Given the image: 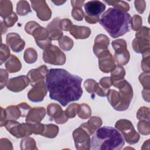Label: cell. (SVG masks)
<instances>
[{"instance_id":"6da1fadb","label":"cell","mask_w":150,"mask_h":150,"mask_svg":"<svg viewBox=\"0 0 150 150\" xmlns=\"http://www.w3.org/2000/svg\"><path fill=\"white\" fill-rule=\"evenodd\" d=\"M82 78L63 69H51L46 77V85L50 99L63 107L78 101L81 97Z\"/></svg>"},{"instance_id":"7a4b0ae2","label":"cell","mask_w":150,"mask_h":150,"mask_svg":"<svg viewBox=\"0 0 150 150\" xmlns=\"http://www.w3.org/2000/svg\"><path fill=\"white\" fill-rule=\"evenodd\" d=\"M100 24L113 38L123 36L132 28V18L120 9L110 8L102 14Z\"/></svg>"},{"instance_id":"3957f363","label":"cell","mask_w":150,"mask_h":150,"mask_svg":"<svg viewBox=\"0 0 150 150\" xmlns=\"http://www.w3.org/2000/svg\"><path fill=\"white\" fill-rule=\"evenodd\" d=\"M125 144L121 132L115 128L104 126L98 128L90 141L91 150H120Z\"/></svg>"},{"instance_id":"277c9868","label":"cell","mask_w":150,"mask_h":150,"mask_svg":"<svg viewBox=\"0 0 150 150\" xmlns=\"http://www.w3.org/2000/svg\"><path fill=\"white\" fill-rule=\"evenodd\" d=\"M116 87L119 89V92L109 90L107 94V100L115 110L124 111L128 108L133 97L132 87L126 80H123Z\"/></svg>"},{"instance_id":"5b68a950","label":"cell","mask_w":150,"mask_h":150,"mask_svg":"<svg viewBox=\"0 0 150 150\" xmlns=\"http://www.w3.org/2000/svg\"><path fill=\"white\" fill-rule=\"evenodd\" d=\"M86 14L85 20L89 23L94 24L99 21L100 15L105 11V5L100 1H90L84 5Z\"/></svg>"},{"instance_id":"8992f818","label":"cell","mask_w":150,"mask_h":150,"mask_svg":"<svg viewBox=\"0 0 150 150\" xmlns=\"http://www.w3.org/2000/svg\"><path fill=\"white\" fill-rule=\"evenodd\" d=\"M4 126L12 135L16 138H22L30 135L33 132V124L32 123L20 124L15 120L6 121Z\"/></svg>"},{"instance_id":"52a82bcc","label":"cell","mask_w":150,"mask_h":150,"mask_svg":"<svg viewBox=\"0 0 150 150\" xmlns=\"http://www.w3.org/2000/svg\"><path fill=\"white\" fill-rule=\"evenodd\" d=\"M115 128L120 131L125 141L129 144H135L139 139V135L135 131L131 122L128 120H120L115 123Z\"/></svg>"},{"instance_id":"ba28073f","label":"cell","mask_w":150,"mask_h":150,"mask_svg":"<svg viewBox=\"0 0 150 150\" xmlns=\"http://www.w3.org/2000/svg\"><path fill=\"white\" fill-rule=\"evenodd\" d=\"M149 28L143 26L135 33L136 38L132 42V47L135 52L146 53L149 52Z\"/></svg>"},{"instance_id":"9c48e42d","label":"cell","mask_w":150,"mask_h":150,"mask_svg":"<svg viewBox=\"0 0 150 150\" xmlns=\"http://www.w3.org/2000/svg\"><path fill=\"white\" fill-rule=\"evenodd\" d=\"M45 62L54 64L62 65L66 62V56L56 46L50 45L45 49L43 53Z\"/></svg>"},{"instance_id":"30bf717a","label":"cell","mask_w":150,"mask_h":150,"mask_svg":"<svg viewBox=\"0 0 150 150\" xmlns=\"http://www.w3.org/2000/svg\"><path fill=\"white\" fill-rule=\"evenodd\" d=\"M112 46L115 51V61L120 66L125 65L129 62L130 55L127 48V43L124 39H117L112 42Z\"/></svg>"},{"instance_id":"8fae6325","label":"cell","mask_w":150,"mask_h":150,"mask_svg":"<svg viewBox=\"0 0 150 150\" xmlns=\"http://www.w3.org/2000/svg\"><path fill=\"white\" fill-rule=\"evenodd\" d=\"M32 86V88L28 93L29 100L35 103L43 101L47 91L44 80L39 81Z\"/></svg>"},{"instance_id":"7c38bea8","label":"cell","mask_w":150,"mask_h":150,"mask_svg":"<svg viewBox=\"0 0 150 150\" xmlns=\"http://www.w3.org/2000/svg\"><path fill=\"white\" fill-rule=\"evenodd\" d=\"M32 35L35 38L37 45L42 49H46L50 45L51 39L49 37V33L46 28L40 26L36 28L32 32Z\"/></svg>"},{"instance_id":"4fadbf2b","label":"cell","mask_w":150,"mask_h":150,"mask_svg":"<svg viewBox=\"0 0 150 150\" xmlns=\"http://www.w3.org/2000/svg\"><path fill=\"white\" fill-rule=\"evenodd\" d=\"M32 7L36 12L37 16L41 21H48L52 16V11L45 1H30Z\"/></svg>"},{"instance_id":"5bb4252c","label":"cell","mask_w":150,"mask_h":150,"mask_svg":"<svg viewBox=\"0 0 150 150\" xmlns=\"http://www.w3.org/2000/svg\"><path fill=\"white\" fill-rule=\"evenodd\" d=\"M48 115L52 118L57 124H62L66 122L68 117L63 111L60 106L56 104H50L48 105L47 109Z\"/></svg>"},{"instance_id":"9a60e30c","label":"cell","mask_w":150,"mask_h":150,"mask_svg":"<svg viewBox=\"0 0 150 150\" xmlns=\"http://www.w3.org/2000/svg\"><path fill=\"white\" fill-rule=\"evenodd\" d=\"M29 82L28 76L21 75L10 79L6 84V87L13 92H19L24 90L29 85Z\"/></svg>"},{"instance_id":"2e32d148","label":"cell","mask_w":150,"mask_h":150,"mask_svg":"<svg viewBox=\"0 0 150 150\" xmlns=\"http://www.w3.org/2000/svg\"><path fill=\"white\" fill-rule=\"evenodd\" d=\"M100 69L104 73L111 71L115 66L114 59L108 50L104 52L98 57Z\"/></svg>"},{"instance_id":"e0dca14e","label":"cell","mask_w":150,"mask_h":150,"mask_svg":"<svg viewBox=\"0 0 150 150\" xmlns=\"http://www.w3.org/2000/svg\"><path fill=\"white\" fill-rule=\"evenodd\" d=\"M6 43L15 52H21L25 45V42L16 33H10L6 36Z\"/></svg>"},{"instance_id":"ac0fdd59","label":"cell","mask_w":150,"mask_h":150,"mask_svg":"<svg viewBox=\"0 0 150 150\" xmlns=\"http://www.w3.org/2000/svg\"><path fill=\"white\" fill-rule=\"evenodd\" d=\"M48 69L45 65L41 66L38 69H32L27 74L32 86L39 81L43 80L48 73Z\"/></svg>"},{"instance_id":"d6986e66","label":"cell","mask_w":150,"mask_h":150,"mask_svg":"<svg viewBox=\"0 0 150 150\" xmlns=\"http://www.w3.org/2000/svg\"><path fill=\"white\" fill-rule=\"evenodd\" d=\"M109 42V39L104 35L100 34L96 36L94 45L93 46V52L97 57L104 52L108 50L107 47Z\"/></svg>"},{"instance_id":"ffe728a7","label":"cell","mask_w":150,"mask_h":150,"mask_svg":"<svg viewBox=\"0 0 150 150\" xmlns=\"http://www.w3.org/2000/svg\"><path fill=\"white\" fill-rule=\"evenodd\" d=\"M46 115L44 107H35L31 109L26 115V122L32 124H38L43 119Z\"/></svg>"},{"instance_id":"44dd1931","label":"cell","mask_w":150,"mask_h":150,"mask_svg":"<svg viewBox=\"0 0 150 150\" xmlns=\"http://www.w3.org/2000/svg\"><path fill=\"white\" fill-rule=\"evenodd\" d=\"M73 136L76 147L78 145H90V135L81 127L73 131Z\"/></svg>"},{"instance_id":"7402d4cb","label":"cell","mask_w":150,"mask_h":150,"mask_svg":"<svg viewBox=\"0 0 150 150\" xmlns=\"http://www.w3.org/2000/svg\"><path fill=\"white\" fill-rule=\"evenodd\" d=\"M84 86L88 93H93L96 92L98 96L101 97L106 96L107 92L109 90V89L100 88L98 84L93 79H87L84 82Z\"/></svg>"},{"instance_id":"603a6c76","label":"cell","mask_w":150,"mask_h":150,"mask_svg":"<svg viewBox=\"0 0 150 150\" xmlns=\"http://www.w3.org/2000/svg\"><path fill=\"white\" fill-rule=\"evenodd\" d=\"M101 119L98 117H92L87 122L82 124L80 127L86 130L90 135H93L95 131L101 127Z\"/></svg>"},{"instance_id":"cb8c5ba5","label":"cell","mask_w":150,"mask_h":150,"mask_svg":"<svg viewBox=\"0 0 150 150\" xmlns=\"http://www.w3.org/2000/svg\"><path fill=\"white\" fill-rule=\"evenodd\" d=\"M59 19L58 18H54L49 24L47 25V28L49 30V38L51 40H59L62 38L63 32L59 29Z\"/></svg>"},{"instance_id":"d4e9b609","label":"cell","mask_w":150,"mask_h":150,"mask_svg":"<svg viewBox=\"0 0 150 150\" xmlns=\"http://www.w3.org/2000/svg\"><path fill=\"white\" fill-rule=\"evenodd\" d=\"M69 31L70 33L77 39H86L91 33V30L89 28L77 25L72 26Z\"/></svg>"},{"instance_id":"484cf974","label":"cell","mask_w":150,"mask_h":150,"mask_svg":"<svg viewBox=\"0 0 150 150\" xmlns=\"http://www.w3.org/2000/svg\"><path fill=\"white\" fill-rule=\"evenodd\" d=\"M22 64L20 60L13 54H11L5 63L6 70L9 73H15L19 71Z\"/></svg>"},{"instance_id":"4316f807","label":"cell","mask_w":150,"mask_h":150,"mask_svg":"<svg viewBox=\"0 0 150 150\" xmlns=\"http://www.w3.org/2000/svg\"><path fill=\"white\" fill-rule=\"evenodd\" d=\"M12 12V4L10 1H0V14L1 16L5 19L9 16Z\"/></svg>"},{"instance_id":"83f0119b","label":"cell","mask_w":150,"mask_h":150,"mask_svg":"<svg viewBox=\"0 0 150 150\" xmlns=\"http://www.w3.org/2000/svg\"><path fill=\"white\" fill-rule=\"evenodd\" d=\"M111 71L110 79L112 83L124 79L125 72L124 69L122 66L120 65L116 66Z\"/></svg>"},{"instance_id":"f1b7e54d","label":"cell","mask_w":150,"mask_h":150,"mask_svg":"<svg viewBox=\"0 0 150 150\" xmlns=\"http://www.w3.org/2000/svg\"><path fill=\"white\" fill-rule=\"evenodd\" d=\"M6 117L9 120H16L21 116V112L19 107L17 105H11L5 109Z\"/></svg>"},{"instance_id":"f546056e","label":"cell","mask_w":150,"mask_h":150,"mask_svg":"<svg viewBox=\"0 0 150 150\" xmlns=\"http://www.w3.org/2000/svg\"><path fill=\"white\" fill-rule=\"evenodd\" d=\"M58 132L59 128L57 125L51 124L45 125L44 131L41 135L48 138H54L57 135Z\"/></svg>"},{"instance_id":"4dcf8cb0","label":"cell","mask_w":150,"mask_h":150,"mask_svg":"<svg viewBox=\"0 0 150 150\" xmlns=\"http://www.w3.org/2000/svg\"><path fill=\"white\" fill-rule=\"evenodd\" d=\"M16 12L19 15L24 16L31 12L29 2L26 1H19L17 3Z\"/></svg>"},{"instance_id":"1f68e13d","label":"cell","mask_w":150,"mask_h":150,"mask_svg":"<svg viewBox=\"0 0 150 150\" xmlns=\"http://www.w3.org/2000/svg\"><path fill=\"white\" fill-rule=\"evenodd\" d=\"M77 113L79 118L82 119H86L90 117L91 111L90 107L86 104L78 105L77 109Z\"/></svg>"},{"instance_id":"d6a6232c","label":"cell","mask_w":150,"mask_h":150,"mask_svg":"<svg viewBox=\"0 0 150 150\" xmlns=\"http://www.w3.org/2000/svg\"><path fill=\"white\" fill-rule=\"evenodd\" d=\"M24 60L28 63H35L38 58V54L36 51L32 48L27 49L24 53Z\"/></svg>"},{"instance_id":"836d02e7","label":"cell","mask_w":150,"mask_h":150,"mask_svg":"<svg viewBox=\"0 0 150 150\" xmlns=\"http://www.w3.org/2000/svg\"><path fill=\"white\" fill-rule=\"evenodd\" d=\"M59 45L63 50L69 51L73 46V41L68 36H64L59 39Z\"/></svg>"},{"instance_id":"e575fe53","label":"cell","mask_w":150,"mask_h":150,"mask_svg":"<svg viewBox=\"0 0 150 150\" xmlns=\"http://www.w3.org/2000/svg\"><path fill=\"white\" fill-rule=\"evenodd\" d=\"M104 2L108 4L109 5L113 6L115 8L120 9L125 12L128 11L129 9V4L124 1H104Z\"/></svg>"},{"instance_id":"d590c367","label":"cell","mask_w":150,"mask_h":150,"mask_svg":"<svg viewBox=\"0 0 150 150\" xmlns=\"http://www.w3.org/2000/svg\"><path fill=\"white\" fill-rule=\"evenodd\" d=\"M138 129L139 132L143 135L149 134V121H145V120L140 121L138 125Z\"/></svg>"},{"instance_id":"8d00e7d4","label":"cell","mask_w":150,"mask_h":150,"mask_svg":"<svg viewBox=\"0 0 150 150\" xmlns=\"http://www.w3.org/2000/svg\"><path fill=\"white\" fill-rule=\"evenodd\" d=\"M137 117L138 120H146L149 121V108L146 107H141L137 114Z\"/></svg>"},{"instance_id":"74e56055","label":"cell","mask_w":150,"mask_h":150,"mask_svg":"<svg viewBox=\"0 0 150 150\" xmlns=\"http://www.w3.org/2000/svg\"><path fill=\"white\" fill-rule=\"evenodd\" d=\"M84 12L81 8H73L71 11V15L77 21H82L84 17Z\"/></svg>"},{"instance_id":"f35d334b","label":"cell","mask_w":150,"mask_h":150,"mask_svg":"<svg viewBox=\"0 0 150 150\" xmlns=\"http://www.w3.org/2000/svg\"><path fill=\"white\" fill-rule=\"evenodd\" d=\"M77 104H72L69 105L66 110L65 111V114L68 118H74L76 116L77 109Z\"/></svg>"},{"instance_id":"ab89813d","label":"cell","mask_w":150,"mask_h":150,"mask_svg":"<svg viewBox=\"0 0 150 150\" xmlns=\"http://www.w3.org/2000/svg\"><path fill=\"white\" fill-rule=\"evenodd\" d=\"M73 25L72 22L69 19H63L60 20L59 23V27L60 29H63L65 31L70 30L71 26Z\"/></svg>"},{"instance_id":"60d3db41","label":"cell","mask_w":150,"mask_h":150,"mask_svg":"<svg viewBox=\"0 0 150 150\" xmlns=\"http://www.w3.org/2000/svg\"><path fill=\"white\" fill-rule=\"evenodd\" d=\"M17 21H18V17L16 13L13 12L9 16H8L5 19H4V25L6 27L12 26Z\"/></svg>"},{"instance_id":"b9f144b4","label":"cell","mask_w":150,"mask_h":150,"mask_svg":"<svg viewBox=\"0 0 150 150\" xmlns=\"http://www.w3.org/2000/svg\"><path fill=\"white\" fill-rule=\"evenodd\" d=\"M132 29L134 30H138L141 28L142 25V18L138 15H134L132 18Z\"/></svg>"},{"instance_id":"7bdbcfd3","label":"cell","mask_w":150,"mask_h":150,"mask_svg":"<svg viewBox=\"0 0 150 150\" xmlns=\"http://www.w3.org/2000/svg\"><path fill=\"white\" fill-rule=\"evenodd\" d=\"M19 107L21 112V117H26L27 114L29 112V111L32 109L30 106H29L28 104H27L26 103H22L18 105Z\"/></svg>"},{"instance_id":"ee69618b","label":"cell","mask_w":150,"mask_h":150,"mask_svg":"<svg viewBox=\"0 0 150 150\" xmlns=\"http://www.w3.org/2000/svg\"><path fill=\"white\" fill-rule=\"evenodd\" d=\"M40 26V25L36 23V22H34V21H30L29 22H28L25 26V30H26V32L30 34V35H32L33 31L38 27Z\"/></svg>"},{"instance_id":"f6af8a7d","label":"cell","mask_w":150,"mask_h":150,"mask_svg":"<svg viewBox=\"0 0 150 150\" xmlns=\"http://www.w3.org/2000/svg\"><path fill=\"white\" fill-rule=\"evenodd\" d=\"M135 7L139 13H142L146 8V2L145 1H135Z\"/></svg>"},{"instance_id":"bcb514c9","label":"cell","mask_w":150,"mask_h":150,"mask_svg":"<svg viewBox=\"0 0 150 150\" xmlns=\"http://www.w3.org/2000/svg\"><path fill=\"white\" fill-rule=\"evenodd\" d=\"M1 89H2L4 87L6 84V81L8 80V74L6 71L4 69H1Z\"/></svg>"},{"instance_id":"7dc6e473","label":"cell","mask_w":150,"mask_h":150,"mask_svg":"<svg viewBox=\"0 0 150 150\" xmlns=\"http://www.w3.org/2000/svg\"><path fill=\"white\" fill-rule=\"evenodd\" d=\"M4 47V50H5V52L3 53L2 52H1V64H2L5 61H6V60L7 59H8L9 57V54H10V50L8 48V47L2 44Z\"/></svg>"},{"instance_id":"c3c4849f","label":"cell","mask_w":150,"mask_h":150,"mask_svg":"<svg viewBox=\"0 0 150 150\" xmlns=\"http://www.w3.org/2000/svg\"><path fill=\"white\" fill-rule=\"evenodd\" d=\"M100 84L104 89H109L108 88L112 85V83L110 79V77H105L101 78L100 81Z\"/></svg>"},{"instance_id":"681fc988","label":"cell","mask_w":150,"mask_h":150,"mask_svg":"<svg viewBox=\"0 0 150 150\" xmlns=\"http://www.w3.org/2000/svg\"><path fill=\"white\" fill-rule=\"evenodd\" d=\"M149 54L147 55V57H145V53L143 55V59L142 61V69L145 72H149Z\"/></svg>"},{"instance_id":"f907efd6","label":"cell","mask_w":150,"mask_h":150,"mask_svg":"<svg viewBox=\"0 0 150 150\" xmlns=\"http://www.w3.org/2000/svg\"><path fill=\"white\" fill-rule=\"evenodd\" d=\"M6 113L5 110H4L2 107H1V127H2L5 125L6 122Z\"/></svg>"},{"instance_id":"816d5d0a","label":"cell","mask_w":150,"mask_h":150,"mask_svg":"<svg viewBox=\"0 0 150 150\" xmlns=\"http://www.w3.org/2000/svg\"><path fill=\"white\" fill-rule=\"evenodd\" d=\"M73 8H81L84 3V1H71Z\"/></svg>"},{"instance_id":"f5cc1de1","label":"cell","mask_w":150,"mask_h":150,"mask_svg":"<svg viewBox=\"0 0 150 150\" xmlns=\"http://www.w3.org/2000/svg\"><path fill=\"white\" fill-rule=\"evenodd\" d=\"M52 2L53 3H54L56 5H63V4H64L66 2V1H52Z\"/></svg>"}]
</instances>
